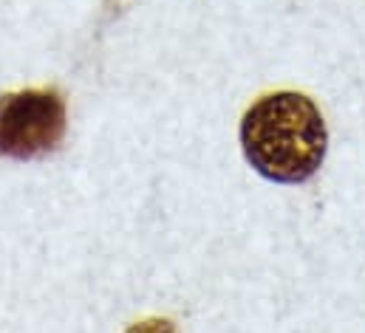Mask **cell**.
Segmentation results:
<instances>
[{"mask_svg": "<svg viewBox=\"0 0 365 333\" xmlns=\"http://www.w3.org/2000/svg\"><path fill=\"white\" fill-rule=\"evenodd\" d=\"M66 99L60 90H17L0 96V156L6 159H37L66 136Z\"/></svg>", "mask_w": 365, "mask_h": 333, "instance_id": "obj_2", "label": "cell"}, {"mask_svg": "<svg viewBox=\"0 0 365 333\" xmlns=\"http://www.w3.org/2000/svg\"><path fill=\"white\" fill-rule=\"evenodd\" d=\"M125 333H179L173 322L168 319H148V322H139V325H130Z\"/></svg>", "mask_w": 365, "mask_h": 333, "instance_id": "obj_3", "label": "cell"}, {"mask_svg": "<svg viewBox=\"0 0 365 333\" xmlns=\"http://www.w3.org/2000/svg\"><path fill=\"white\" fill-rule=\"evenodd\" d=\"M247 162L274 184L309 181L326 159L329 130L320 107L294 90L258 99L241 122Z\"/></svg>", "mask_w": 365, "mask_h": 333, "instance_id": "obj_1", "label": "cell"}]
</instances>
